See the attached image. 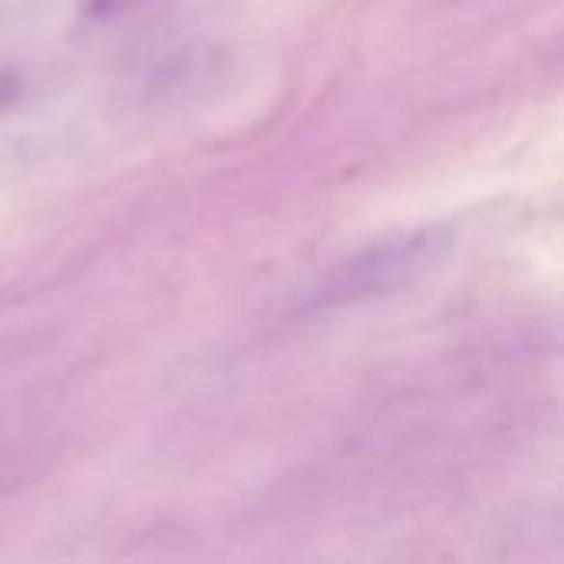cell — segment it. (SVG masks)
Here are the masks:
<instances>
[{
    "instance_id": "obj_1",
    "label": "cell",
    "mask_w": 564,
    "mask_h": 564,
    "mask_svg": "<svg viewBox=\"0 0 564 564\" xmlns=\"http://www.w3.org/2000/svg\"><path fill=\"white\" fill-rule=\"evenodd\" d=\"M449 251L453 235L443 228H420L410 235L387 238L330 268L314 284L304 307H347L393 297L423 281L426 274H433Z\"/></svg>"
},
{
    "instance_id": "obj_2",
    "label": "cell",
    "mask_w": 564,
    "mask_h": 564,
    "mask_svg": "<svg viewBox=\"0 0 564 564\" xmlns=\"http://www.w3.org/2000/svg\"><path fill=\"white\" fill-rule=\"evenodd\" d=\"M135 3H142V0H83V17H89V20H116L122 13H129Z\"/></svg>"
},
{
    "instance_id": "obj_3",
    "label": "cell",
    "mask_w": 564,
    "mask_h": 564,
    "mask_svg": "<svg viewBox=\"0 0 564 564\" xmlns=\"http://www.w3.org/2000/svg\"><path fill=\"white\" fill-rule=\"evenodd\" d=\"M20 96V79L7 69H0V109L13 106V99Z\"/></svg>"
}]
</instances>
